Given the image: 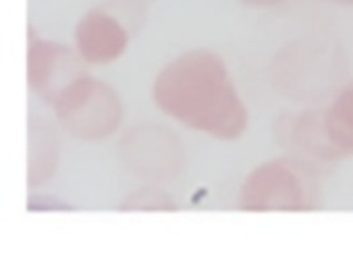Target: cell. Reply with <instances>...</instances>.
Here are the masks:
<instances>
[{"label":"cell","mask_w":353,"mask_h":254,"mask_svg":"<svg viewBox=\"0 0 353 254\" xmlns=\"http://www.w3.org/2000/svg\"><path fill=\"white\" fill-rule=\"evenodd\" d=\"M152 102L176 124L218 141H237L250 124L225 61L208 49L170 61L152 83Z\"/></svg>","instance_id":"obj_1"},{"label":"cell","mask_w":353,"mask_h":254,"mask_svg":"<svg viewBox=\"0 0 353 254\" xmlns=\"http://www.w3.org/2000/svg\"><path fill=\"white\" fill-rule=\"evenodd\" d=\"M281 146L317 170L353 155V80L324 107L285 114L276 126Z\"/></svg>","instance_id":"obj_2"},{"label":"cell","mask_w":353,"mask_h":254,"mask_svg":"<svg viewBox=\"0 0 353 254\" xmlns=\"http://www.w3.org/2000/svg\"><path fill=\"white\" fill-rule=\"evenodd\" d=\"M317 172L298 155L261 162L242 182L240 208L252 213L317 208L322 204V191L314 179Z\"/></svg>","instance_id":"obj_3"},{"label":"cell","mask_w":353,"mask_h":254,"mask_svg":"<svg viewBox=\"0 0 353 254\" xmlns=\"http://www.w3.org/2000/svg\"><path fill=\"white\" fill-rule=\"evenodd\" d=\"M61 128L68 136L85 143L104 141L123 121V102L119 92L83 70L75 80H70L51 102Z\"/></svg>","instance_id":"obj_4"},{"label":"cell","mask_w":353,"mask_h":254,"mask_svg":"<svg viewBox=\"0 0 353 254\" xmlns=\"http://www.w3.org/2000/svg\"><path fill=\"white\" fill-rule=\"evenodd\" d=\"M119 160L138 179L165 184L182 175L187 153L174 131L160 124H141L119 143Z\"/></svg>","instance_id":"obj_5"},{"label":"cell","mask_w":353,"mask_h":254,"mask_svg":"<svg viewBox=\"0 0 353 254\" xmlns=\"http://www.w3.org/2000/svg\"><path fill=\"white\" fill-rule=\"evenodd\" d=\"M83 63L78 51H70L63 44H54L46 39L30 41L27 56V80L37 97H41L51 107L56 95L83 73Z\"/></svg>","instance_id":"obj_6"},{"label":"cell","mask_w":353,"mask_h":254,"mask_svg":"<svg viewBox=\"0 0 353 254\" xmlns=\"http://www.w3.org/2000/svg\"><path fill=\"white\" fill-rule=\"evenodd\" d=\"M131 41L128 25L109 8H92L75 27V51L85 66H109L121 59Z\"/></svg>","instance_id":"obj_7"},{"label":"cell","mask_w":353,"mask_h":254,"mask_svg":"<svg viewBox=\"0 0 353 254\" xmlns=\"http://www.w3.org/2000/svg\"><path fill=\"white\" fill-rule=\"evenodd\" d=\"M27 182L30 186H41L56 175L61 162V143L59 133L51 124L37 121L32 119L30 124V157H27Z\"/></svg>","instance_id":"obj_8"},{"label":"cell","mask_w":353,"mask_h":254,"mask_svg":"<svg viewBox=\"0 0 353 254\" xmlns=\"http://www.w3.org/2000/svg\"><path fill=\"white\" fill-rule=\"evenodd\" d=\"M176 204L167 191L155 184H145L128 194L121 204V211H174Z\"/></svg>","instance_id":"obj_9"},{"label":"cell","mask_w":353,"mask_h":254,"mask_svg":"<svg viewBox=\"0 0 353 254\" xmlns=\"http://www.w3.org/2000/svg\"><path fill=\"white\" fill-rule=\"evenodd\" d=\"M245 6L250 8H276V6H283L285 0H240Z\"/></svg>","instance_id":"obj_10"},{"label":"cell","mask_w":353,"mask_h":254,"mask_svg":"<svg viewBox=\"0 0 353 254\" xmlns=\"http://www.w3.org/2000/svg\"><path fill=\"white\" fill-rule=\"evenodd\" d=\"M332 3H339V6H353V0H332Z\"/></svg>","instance_id":"obj_11"}]
</instances>
